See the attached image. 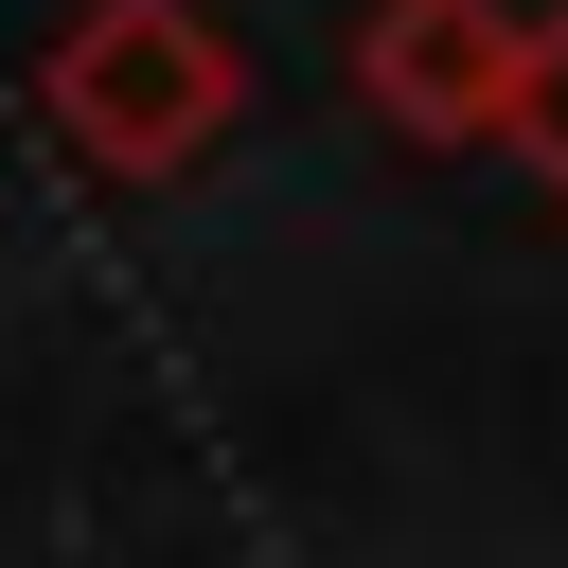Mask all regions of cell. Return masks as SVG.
Returning a JSON list of instances; mask_svg holds the SVG:
<instances>
[{
	"label": "cell",
	"instance_id": "cell-3",
	"mask_svg": "<svg viewBox=\"0 0 568 568\" xmlns=\"http://www.w3.org/2000/svg\"><path fill=\"white\" fill-rule=\"evenodd\" d=\"M515 160H532V195L568 213V0L532 18V71H515Z\"/></svg>",
	"mask_w": 568,
	"mask_h": 568
},
{
	"label": "cell",
	"instance_id": "cell-2",
	"mask_svg": "<svg viewBox=\"0 0 568 568\" xmlns=\"http://www.w3.org/2000/svg\"><path fill=\"white\" fill-rule=\"evenodd\" d=\"M515 71H532V18L515 0H373L355 18V106L426 160H479L515 142Z\"/></svg>",
	"mask_w": 568,
	"mask_h": 568
},
{
	"label": "cell",
	"instance_id": "cell-1",
	"mask_svg": "<svg viewBox=\"0 0 568 568\" xmlns=\"http://www.w3.org/2000/svg\"><path fill=\"white\" fill-rule=\"evenodd\" d=\"M36 124H53L89 178L160 195V178H195V160L248 124V53H231L213 0H89V18L36 53Z\"/></svg>",
	"mask_w": 568,
	"mask_h": 568
}]
</instances>
